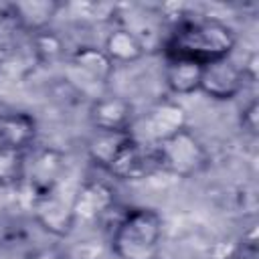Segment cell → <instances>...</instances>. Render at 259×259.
Listing matches in <instances>:
<instances>
[{
  "instance_id": "22",
  "label": "cell",
  "mask_w": 259,
  "mask_h": 259,
  "mask_svg": "<svg viewBox=\"0 0 259 259\" xmlns=\"http://www.w3.org/2000/svg\"><path fill=\"white\" fill-rule=\"evenodd\" d=\"M10 59V42H6L2 36H0V69L8 63Z\"/></svg>"
},
{
  "instance_id": "15",
  "label": "cell",
  "mask_w": 259,
  "mask_h": 259,
  "mask_svg": "<svg viewBox=\"0 0 259 259\" xmlns=\"http://www.w3.org/2000/svg\"><path fill=\"white\" fill-rule=\"evenodd\" d=\"M130 138H132V132H101V130H95L93 136L87 142V154L97 166L107 170L109 164L115 160V156L127 144Z\"/></svg>"
},
{
  "instance_id": "18",
  "label": "cell",
  "mask_w": 259,
  "mask_h": 259,
  "mask_svg": "<svg viewBox=\"0 0 259 259\" xmlns=\"http://www.w3.org/2000/svg\"><path fill=\"white\" fill-rule=\"evenodd\" d=\"M30 51L34 61L38 63H53L63 55V40L53 30H40L30 36Z\"/></svg>"
},
{
  "instance_id": "13",
  "label": "cell",
  "mask_w": 259,
  "mask_h": 259,
  "mask_svg": "<svg viewBox=\"0 0 259 259\" xmlns=\"http://www.w3.org/2000/svg\"><path fill=\"white\" fill-rule=\"evenodd\" d=\"M36 136V121L24 111H12L0 115V146L26 150Z\"/></svg>"
},
{
  "instance_id": "20",
  "label": "cell",
  "mask_w": 259,
  "mask_h": 259,
  "mask_svg": "<svg viewBox=\"0 0 259 259\" xmlns=\"http://www.w3.org/2000/svg\"><path fill=\"white\" fill-rule=\"evenodd\" d=\"M229 259H257V241L255 239H249V241H243V245H239Z\"/></svg>"
},
{
  "instance_id": "21",
  "label": "cell",
  "mask_w": 259,
  "mask_h": 259,
  "mask_svg": "<svg viewBox=\"0 0 259 259\" xmlns=\"http://www.w3.org/2000/svg\"><path fill=\"white\" fill-rule=\"evenodd\" d=\"M28 259H65L59 251H55V249H42V251H36L32 257H28Z\"/></svg>"
},
{
  "instance_id": "3",
  "label": "cell",
  "mask_w": 259,
  "mask_h": 259,
  "mask_svg": "<svg viewBox=\"0 0 259 259\" xmlns=\"http://www.w3.org/2000/svg\"><path fill=\"white\" fill-rule=\"evenodd\" d=\"M156 148L160 154L162 170H166L178 178H188L192 174H198L208 162L204 146L186 127H182L176 134L168 136L166 140L158 142Z\"/></svg>"
},
{
  "instance_id": "19",
  "label": "cell",
  "mask_w": 259,
  "mask_h": 259,
  "mask_svg": "<svg viewBox=\"0 0 259 259\" xmlns=\"http://www.w3.org/2000/svg\"><path fill=\"white\" fill-rule=\"evenodd\" d=\"M257 119H259V105L257 101L253 99L243 111H241V127L245 132H249L251 136L257 134Z\"/></svg>"
},
{
  "instance_id": "17",
  "label": "cell",
  "mask_w": 259,
  "mask_h": 259,
  "mask_svg": "<svg viewBox=\"0 0 259 259\" xmlns=\"http://www.w3.org/2000/svg\"><path fill=\"white\" fill-rule=\"evenodd\" d=\"M26 156L22 150L0 146V186H12L24 178Z\"/></svg>"
},
{
  "instance_id": "8",
  "label": "cell",
  "mask_w": 259,
  "mask_h": 259,
  "mask_svg": "<svg viewBox=\"0 0 259 259\" xmlns=\"http://www.w3.org/2000/svg\"><path fill=\"white\" fill-rule=\"evenodd\" d=\"M89 119L101 132H132L136 123L134 105L119 95H99L93 99Z\"/></svg>"
},
{
  "instance_id": "2",
  "label": "cell",
  "mask_w": 259,
  "mask_h": 259,
  "mask_svg": "<svg viewBox=\"0 0 259 259\" xmlns=\"http://www.w3.org/2000/svg\"><path fill=\"white\" fill-rule=\"evenodd\" d=\"M164 223L152 208L121 212L111 231V247L117 259H156L162 245Z\"/></svg>"
},
{
  "instance_id": "6",
  "label": "cell",
  "mask_w": 259,
  "mask_h": 259,
  "mask_svg": "<svg viewBox=\"0 0 259 259\" xmlns=\"http://www.w3.org/2000/svg\"><path fill=\"white\" fill-rule=\"evenodd\" d=\"M65 178V158L57 150H40L32 156L30 162L24 166V178L22 182L28 186L30 198H38L45 194H51L61 186Z\"/></svg>"
},
{
  "instance_id": "14",
  "label": "cell",
  "mask_w": 259,
  "mask_h": 259,
  "mask_svg": "<svg viewBox=\"0 0 259 259\" xmlns=\"http://www.w3.org/2000/svg\"><path fill=\"white\" fill-rule=\"evenodd\" d=\"M103 51L111 59L113 65L115 63H134L144 55L146 45L127 26H119L107 34Z\"/></svg>"
},
{
  "instance_id": "12",
  "label": "cell",
  "mask_w": 259,
  "mask_h": 259,
  "mask_svg": "<svg viewBox=\"0 0 259 259\" xmlns=\"http://www.w3.org/2000/svg\"><path fill=\"white\" fill-rule=\"evenodd\" d=\"M202 65L190 59L166 57L164 65V81L168 89L176 95H190L200 89Z\"/></svg>"
},
{
  "instance_id": "7",
  "label": "cell",
  "mask_w": 259,
  "mask_h": 259,
  "mask_svg": "<svg viewBox=\"0 0 259 259\" xmlns=\"http://www.w3.org/2000/svg\"><path fill=\"white\" fill-rule=\"evenodd\" d=\"M75 198V196H73ZM73 198H65L61 194V186L57 190H53L51 194L38 196L32 200V212L36 223L57 235V237H65L71 233V229L75 227V214H73Z\"/></svg>"
},
{
  "instance_id": "9",
  "label": "cell",
  "mask_w": 259,
  "mask_h": 259,
  "mask_svg": "<svg viewBox=\"0 0 259 259\" xmlns=\"http://www.w3.org/2000/svg\"><path fill=\"white\" fill-rule=\"evenodd\" d=\"M115 206L113 190L103 182H85L75 192L73 214L75 223H95L105 219V214Z\"/></svg>"
},
{
  "instance_id": "1",
  "label": "cell",
  "mask_w": 259,
  "mask_h": 259,
  "mask_svg": "<svg viewBox=\"0 0 259 259\" xmlns=\"http://www.w3.org/2000/svg\"><path fill=\"white\" fill-rule=\"evenodd\" d=\"M235 32L217 18H184L166 40V57L190 59L200 65L231 57L235 49Z\"/></svg>"
},
{
  "instance_id": "10",
  "label": "cell",
  "mask_w": 259,
  "mask_h": 259,
  "mask_svg": "<svg viewBox=\"0 0 259 259\" xmlns=\"http://www.w3.org/2000/svg\"><path fill=\"white\" fill-rule=\"evenodd\" d=\"M186 123L184 117V109L176 103H160L156 107H152L146 117H144V134L136 136L142 142L148 144H158L162 140H166L168 136L176 134L178 130H182Z\"/></svg>"
},
{
  "instance_id": "4",
  "label": "cell",
  "mask_w": 259,
  "mask_h": 259,
  "mask_svg": "<svg viewBox=\"0 0 259 259\" xmlns=\"http://www.w3.org/2000/svg\"><path fill=\"white\" fill-rule=\"evenodd\" d=\"M158 170H162V166L156 144L142 142L134 134L107 168L109 174L121 180H144Z\"/></svg>"
},
{
  "instance_id": "16",
  "label": "cell",
  "mask_w": 259,
  "mask_h": 259,
  "mask_svg": "<svg viewBox=\"0 0 259 259\" xmlns=\"http://www.w3.org/2000/svg\"><path fill=\"white\" fill-rule=\"evenodd\" d=\"M59 4L53 0H28V2H14L16 20L22 30H30V34L47 30L49 22L53 20Z\"/></svg>"
},
{
  "instance_id": "11",
  "label": "cell",
  "mask_w": 259,
  "mask_h": 259,
  "mask_svg": "<svg viewBox=\"0 0 259 259\" xmlns=\"http://www.w3.org/2000/svg\"><path fill=\"white\" fill-rule=\"evenodd\" d=\"M71 69L75 71V75L87 77L91 85H105L111 79L115 65L111 63V59L105 55L103 49L79 47L71 55Z\"/></svg>"
},
{
  "instance_id": "5",
  "label": "cell",
  "mask_w": 259,
  "mask_h": 259,
  "mask_svg": "<svg viewBox=\"0 0 259 259\" xmlns=\"http://www.w3.org/2000/svg\"><path fill=\"white\" fill-rule=\"evenodd\" d=\"M247 79L249 75L245 67H239L231 57H225V59L202 65L198 91H204L212 99L227 101V99L237 97L243 91Z\"/></svg>"
}]
</instances>
